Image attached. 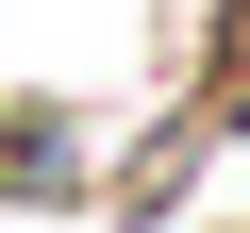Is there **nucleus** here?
<instances>
[{
	"label": "nucleus",
	"instance_id": "obj_1",
	"mask_svg": "<svg viewBox=\"0 0 250 233\" xmlns=\"http://www.w3.org/2000/svg\"><path fill=\"white\" fill-rule=\"evenodd\" d=\"M217 116H250V0H233V34H217Z\"/></svg>",
	"mask_w": 250,
	"mask_h": 233
}]
</instances>
